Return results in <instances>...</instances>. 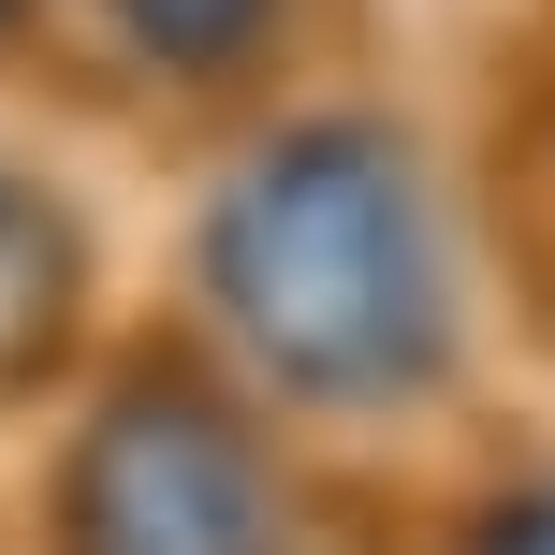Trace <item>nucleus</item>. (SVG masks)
Wrapping results in <instances>:
<instances>
[{
    "label": "nucleus",
    "instance_id": "nucleus-2",
    "mask_svg": "<svg viewBox=\"0 0 555 555\" xmlns=\"http://www.w3.org/2000/svg\"><path fill=\"white\" fill-rule=\"evenodd\" d=\"M74 555H278L249 424L191 380H132L74 453Z\"/></svg>",
    "mask_w": 555,
    "mask_h": 555
},
{
    "label": "nucleus",
    "instance_id": "nucleus-5",
    "mask_svg": "<svg viewBox=\"0 0 555 555\" xmlns=\"http://www.w3.org/2000/svg\"><path fill=\"white\" fill-rule=\"evenodd\" d=\"M468 555H555V482H527V498H498L468 527Z\"/></svg>",
    "mask_w": 555,
    "mask_h": 555
},
{
    "label": "nucleus",
    "instance_id": "nucleus-4",
    "mask_svg": "<svg viewBox=\"0 0 555 555\" xmlns=\"http://www.w3.org/2000/svg\"><path fill=\"white\" fill-rule=\"evenodd\" d=\"M263 15H278V0H117V29H132L162 74H220V59H249Z\"/></svg>",
    "mask_w": 555,
    "mask_h": 555
},
{
    "label": "nucleus",
    "instance_id": "nucleus-3",
    "mask_svg": "<svg viewBox=\"0 0 555 555\" xmlns=\"http://www.w3.org/2000/svg\"><path fill=\"white\" fill-rule=\"evenodd\" d=\"M59 322H74V234L29 176H0V380H29L59 351Z\"/></svg>",
    "mask_w": 555,
    "mask_h": 555
},
{
    "label": "nucleus",
    "instance_id": "nucleus-6",
    "mask_svg": "<svg viewBox=\"0 0 555 555\" xmlns=\"http://www.w3.org/2000/svg\"><path fill=\"white\" fill-rule=\"evenodd\" d=\"M0 15H15V0H0Z\"/></svg>",
    "mask_w": 555,
    "mask_h": 555
},
{
    "label": "nucleus",
    "instance_id": "nucleus-1",
    "mask_svg": "<svg viewBox=\"0 0 555 555\" xmlns=\"http://www.w3.org/2000/svg\"><path fill=\"white\" fill-rule=\"evenodd\" d=\"M205 293L293 395H410L453 307L424 249V191L380 132H293L205 220Z\"/></svg>",
    "mask_w": 555,
    "mask_h": 555
}]
</instances>
